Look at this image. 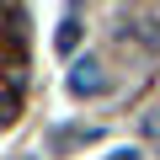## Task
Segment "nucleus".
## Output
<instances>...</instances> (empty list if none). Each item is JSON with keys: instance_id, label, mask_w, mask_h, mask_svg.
Returning <instances> with one entry per match:
<instances>
[{"instance_id": "nucleus-1", "label": "nucleus", "mask_w": 160, "mask_h": 160, "mask_svg": "<svg viewBox=\"0 0 160 160\" xmlns=\"http://www.w3.org/2000/svg\"><path fill=\"white\" fill-rule=\"evenodd\" d=\"M107 91V75H102V64L86 53V59H75L69 64V96H102Z\"/></svg>"}, {"instance_id": "nucleus-2", "label": "nucleus", "mask_w": 160, "mask_h": 160, "mask_svg": "<svg viewBox=\"0 0 160 160\" xmlns=\"http://www.w3.org/2000/svg\"><path fill=\"white\" fill-rule=\"evenodd\" d=\"M75 48H80V16L69 11V16L59 22V53H75Z\"/></svg>"}, {"instance_id": "nucleus-3", "label": "nucleus", "mask_w": 160, "mask_h": 160, "mask_svg": "<svg viewBox=\"0 0 160 160\" xmlns=\"http://www.w3.org/2000/svg\"><path fill=\"white\" fill-rule=\"evenodd\" d=\"M16 118V96H0V123H11Z\"/></svg>"}]
</instances>
